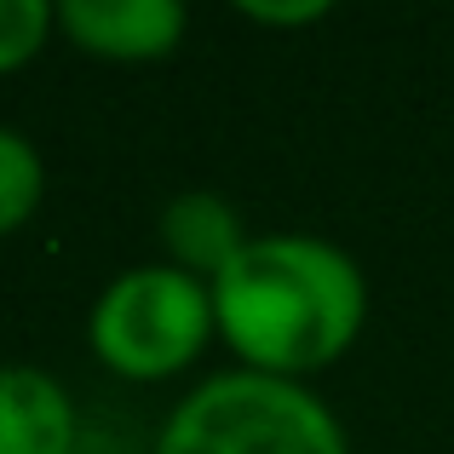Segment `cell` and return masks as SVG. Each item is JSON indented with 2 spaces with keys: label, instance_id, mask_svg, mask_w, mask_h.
<instances>
[{
  "label": "cell",
  "instance_id": "cell-1",
  "mask_svg": "<svg viewBox=\"0 0 454 454\" xmlns=\"http://www.w3.org/2000/svg\"><path fill=\"white\" fill-rule=\"evenodd\" d=\"M213 322L236 368L310 386L363 340L368 277L322 236L270 231L213 277Z\"/></svg>",
  "mask_w": 454,
  "mask_h": 454
},
{
  "label": "cell",
  "instance_id": "cell-2",
  "mask_svg": "<svg viewBox=\"0 0 454 454\" xmlns=\"http://www.w3.org/2000/svg\"><path fill=\"white\" fill-rule=\"evenodd\" d=\"M155 454H351L340 414L300 380L207 374L155 432Z\"/></svg>",
  "mask_w": 454,
  "mask_h": 454
},
{
  "label": "cell",
  "instance_id": "cell-3",
  "mask_svg": "<svg viewBox=\"0 0 454 454\" xmlns=\"http://www.w3.org/2000/svg\"><path fill=\"white\" fill-rule=\"evenodd\" d=\"M219 340L213 322V282L167 265H127L104 282L87 310V345L115 380L161 386L201 363V351Z\"/></svg>",
  "mask_w": 454,
  "mask_h": 454
},
{
  "label": "cell",
  "instance_id": "cell-4",
  "mask_svg": "<svg viewBox=\"0 0 454 454\" xmlns=\"http://www.w3.org/2000/svg\"><path fill=\"white\" fill-rule=\"evenodd\" d=\"M190 12L178 0H64L58 35L104 64H161L178 52Z\"/></svg>",
  "mask_w": 454,
  "mask_h": 454
},
{
  "label": "cell",
  "instance_id": "cell-5",
  "mask_svg": "<svg viewBox=\"0 0 454 454\" xmlns=\"http://www.w3.org/2000/svg\"><path fill=\"white\" fill-rule=\"evenodd\" d=\"M81 414L64 380L35 363H0V454H75Z\"/></svg>",
  "mask_w": 454,
  "mask_h": 454
},
{
  "label": "cell",
  "instance_id": "cell-6",
  "mask_svg": "<svg viewBox=\"0 0 454 454\" xmlns=\"http://www.w3.org/2000/svg\"><path fill=\"white\" fill-rule=\"evenodd\" d=\"M155 236H161L167 265L190 270V277H201V282H213L247 242H254L242 213H236L219 190H184V196H173L161 207Z\"/></svg>",
  "mask_w": 454,
  "mask_h": 454
},
{
  "label": "cell",
  "instance_id": "cell-7",
  "mask_svg": "<svg viewBox=\"0 0 454 454\" xmlns=\"http://www.w3.org/2000/svg\"><path fill=\"white\" fill-rule=\"evenodd\" d=\"M41 201H46V155L35 150V138L0 121V242L23 231L41 213Z\"/></svg>",
  "mask_w": 454,
  "mask_h": 454
},
{
  "label": "cell",
  "instance_id": "cell-8",
  "mask_svg": "<svg viewBox=\"0 0 454 454\" xmlns=\"http://www.w3.org/2000/svg\"><path fill=\"white\" fill-rule=\"evenodd\" d=\"M58 35V6L46 0H0V75H18Z\"/></svg>",
  "mask_w": 454,
  "mask_h": 454
},
{
  "label": "cell",
  "instance_id": "cell-9",
  "mask_svg": "<svg viewBox=\"0 0 454 454\" xmlns=\"http://www.w3.org/2000/svg\"><path fill=\"white\" fill-rule=\"evenodd\" d=\"M247 23H259V29H305V23H322L328 18V0H294V6H265V0H242Z\"/></svg>",
  "mask_w": 454,
  "mask_h": 454
}]
</instances>
